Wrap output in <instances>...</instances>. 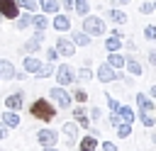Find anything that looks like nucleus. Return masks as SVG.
<instances>
[{
	"label": "nucleus",
	"mask_w": 156,
	"mask_h": 151,
	"mask_svg": "<svg viewBox=\"0 0 156 151\" xmlns=\"http://www.w3.org/2000/svg\"><path fill=\"white\" fill-rule=\"evenodd\" d=\"M71 97H73L76 102H80V105H85V102H88V93H85L83 88H78V85H76V90L71 93Z\"/></svg>",
	"instance_id": "34"
},
{
	"label": "nucleus",
	"mask_w": 156,
	"mask_h": 151,
	"mask_svg": "<svg viewBox=\"0 0 156 151\" xmlns=\"http://www.w3.org/2000/svg\"><path fill=\"white\" fill-rule=\"evenodd\" d=\"M110 124H112V127H117V124H119V117H117V112H112V114H110Z\"/></svg>",
	"instance_id": "43"
},
{
	"label": "nucleus",
	"mask_w": 156,
	"mask_h": 151,
	"mask_svg": "<svg viewBox=\"0 0 156 151\" xmlns=\"http://www.w3.org/2000/svg\"><path fill=\"white\" fill-rule=\"evenodd\" d=\"M73 12H76L78 17H85V15L90 12V2H88V0H73Z\"/></svg>",
	"instance_id": "30"
},
{
	"label": "nucleus",
	"mask_w": 156,
	"mask_h": 151,
	"mask_svg": "<svg viewBox=\"0 0 156 151\" xmlns=\"http://www.w3.org/2000/svg\"><path fill=\"white\" fill-rule=\"evenodd\" d=\"M41 44H44V32H41V29H34V34L24 41L22 51H24V54H37V51L41 49Z\"/></svg>",
	"instance_id": "6"
},
{
	"label": "nucleus",
	"mask_w": 156,
	"mask_h": 151,
	"mask_svg": "<svg viewBox=\"0 0 156 151\" xmlns=\"http://www.w3.org/2000/svg\"><path fill=\"white\" fill-rule=\"evenodd\" d=\"M2 19H5V17H2V15H0V22H2Z\"/></svg>",
	"instance_id": "49"
},
{
	"label": "nucleus",
	"mask_w": 156,
	"mask_h": 151,
	"mask_svg": "<svg viewBox=\"0 0 156 151\" xmlns=\"http://www.w3.org/2000/svg\"><path fill=\"white\" fill-rule=\"evenodd\" d=\"M73 76H76V83H88V80H93V71H90V66H80Z\"/></svg>",
	"instance_id": "28"
},
{
	"label": "nucleus",
	"mask_w": 156,
	"mask_h": 151,
	"mask_svg": "<svg viewBox=\"0 0 156 151\" xmlns=\"http://www.w3.org/2000/svg\"><path fill=\"white\" fill-rule=\"evenodd\" d=\"M17 7L20 10H27V12H37L39 10V2L37 0H17Z\"/></svg>",
	"instance_id": "32"
},
{
	"label": "nucleus",
	"mask_w": 156,
	"mask_h": 151,
	"mask_svg": "<svg viewBox=\"0 0 156 151\" xmlns=\"http://www.w3.org/2000/svg\"><path fill=\"white\" fill-rule=\"evenodd\" d=\"M7 136H10V127H5V124L0 122V141H2V139H7Z\"/></svg>",
	"instance_id": "41"
},
{
	"label": "nucleus",
	"mask_w": 156,
	"mask_h": 151,
	"mask_svg": "<svg viewBox=\"0 0 156 151\" xmlns=\"http://www.w3.org/2000/svg\"><path fill=\"white\" fill-rule=\"evenodd\" d=\"M54 68H56V63H54V61H46V63L39 66V71H37L34 76H37L39 80H41V78H51V76H54Z\"/></svg>",
	"instance_id": "26"
},
{
	"label": "nucleus",
	"mask_w": 156,
	"mask_h": 151,
	"mask_svg": "<svg viewBox=\"0 0 156 151\" xmlns=\"http://www.w3.org/2000/svg\"><path fill=\"white\" fill-rule=\"evenodd\" d=\"M15 27H17L20 32H22V29H27V27H32V12H27V10H24V12H20V15L15 17Z\"/></svg>",
	"instance_id": "24"
},
{
	"label": "nucleus",
	"mask_w": 156,
	"mask_h": 151,
	"mask_svg": "<svg viewBox=\"0 0 156 151\" xmlns=\"http://www.w3.org/2000/svg\"><path fill=\"white\" fill-rule=\"evenodd\" d=\"M139 10H141V15H151L154 12V2H141Z\"/></svg>",
	"instance_id": "39"
},
{
	"label": "nucleus",
	"mask_w": 156,
	"mask_h": 151,
	"mask_svg": "<svg viewBox=\"0 0 156 151\" xmlns=\"http://www.w3.org/2000/svg\"><path fill=\"white\" fill-rule=\"evenodd\" d=\"M144 39L156 41V24H146V27H144Z\"/></svg>",
	"instance_id": "36"
},
{
	"label": "nucleus",
	"mask_w": 156,
	"mask_h": 151,
	"mask_svg": "<svg viewBox=\"0 0 156 151\" xmlns=\"http://www.w3.org/2000/svg\"><path fill=\"white\" fill-rule=\"evenodd\" d=\"M93 76H98L100 83H115V80L122 78V73H119L117 68H112L110 63H100V66H98V73H93Z\"/></svg>",
	"instance_id": "5"
},
{
	"label": "nucleus",
	"mask_w": 156,
	"mask_h": 151,
	"mask_svg": "<svg viewBox=\"0 0 156 151\" xmlns=\"http://www.w3.org/2000/svg\"><path fill=\"white\" fill-rule=\"evenodd\" d=\"M134 97H136V107H139V112H154V100H151L149 95L136 93Z\"/></svg>",
	"instance_id": "20"
},
{
	"label": "nucleus",
	"mask_w": 156,
	"mask_h": 151,
	"mask_svg": "<svg viewBox=\"0 0 156 151\" xmlns=\"http://www.w3.org/2000/svg\"><path fill=\"white\" fill-rule=\"evenodd\" d=\"M39 2V10L44 15H56L58 12V0H37Z\"/></svg>",
	"instance_id": "25"
},
{
	"label": "nucleus",
	"mask_w": 156,
	"mask_h": 151,
	"mask_svg": "<svg viewBox=\"0 0 156 151\" xmlns=\"http://www.w3.org/2000/svg\"><path fill=\"white\" fill-rule=\"evenodd\" d=\"M115 129H117V136L119 139H129L132 136V124H127V122H119Z\"/></svg>",
	"instance_id": "31"
},
{
	"label": "nucleus",
	"mask_w": 156,
	"mask_h": 151,
	"mask_svg": "<svg viewBox=\"0 0 156 151\" xmlns=\"http://www.w3.org/2000/svg\"><path fill=\"white\" fill-rule=\"evenodd\" d=\"M107 17H110L115 24H119V27H122V24H127V19H129V17H127V12H124V10H119V7L107 10Z\"/></svg>",
	"instance_id": "22"
},
{
	"label": "nucleus",
	"mask_w": 156,
	"mask_h": 151,
	"mask_svg": "<svg viewBox=\"0 0 156 151\" xmlns=\"http://www.w3.org/2000/svg\"><path fill=\"white\" fill-rule=\"evenodd\" d=\"M32 27H34V29H41V32H44V29L49 27V17H46L44 12H41V15L32 12Z\"/></svg>",
	"instance_id": "27"
},
{
	"label": "nucleus",
	"mask_w": 156,
	"mask_h": 151,
	"mask_svg": "<svg viewBox=\"0 0 156 151\" xmlns=\"http://www.w3.org/2000/svg\"><path fill=\"white\" fill-rule=\"evenodd\" d=\"M136 117H139V119H141V124H144V127H146V129H151V127H154V124H156V117H154V114H151V112H139V114H136Z\"/></svg>",
	"instance_id": "33"
},
{
	"label": "nucleus",
	"mask_w": 156,
	"mask_h": 151,
	"mask_svg": "<svg viewBox=\"0 0 156 151\" xmlns=\"http://www.w3.org/2000/svg\"><path fill=\"white\" fill-rule=\"evenodd\" d=\"M54 49L58 51V56H66V58L76 56V46H73V41H71L68 37H58L56 44H54Z\"/></svg>",
	"instance_id": "8"
},
{
	"label": "nucleus",
	"mask_w": 156,
	"mask_h": 151,
	"mask_svg": "<svg viewBox=\"0 0 156 151\" xmlns=\"http://www.w3.org/2000/svg\"><path fill=\"white\" fill-rule=\"evenodd\" d=\"M58 5H61L63 10H73V0H58Z\"/></svg>",
	"instance_id": "42"
},
{
	"label": "nucleus",
	"mask_w": 156,
	"mask_h": 151,
	"mask_svg": "<svg viewBox=\"0 0 156 151\" xmlns=\"http://www.w3.org/2000/svg\"><path fill=\"white\" fill-rule=\"evenodd\" d=\"M83 32L90 34V37H102V34H107V24H105L102 17L88 12V15L83 17Z\"/></svg>",
	"instance_id": "3"
},
{
	"label": "nucleus",
	"mask_w": 156,
	"mask_h": 151,
	"mask_svg": "<svg viewBox=\"0 0 156 151\" xmlns=\"http://www.w3.org/2000/svg\"><path fill=\"white\" fill-rule=\"evenodd\" d=\"M105 97H107V107H110V112H117V107H119L117 97H115L112 93H105Z\"/></svg>",
	"instance_id": "37"
},
{
	"label": "nucleus",
	"mask_w": 156,
	"mask_h": 151,
	"mask_svg": "<svg viewBox=\"0 0 156 151\" xmlns=\"http://www.w3.org/2000/svg\"><path fill=\"white\" fill-rule=\"evenodd\" d=\"M22 105H24V93H22V90H20V93H10V95L5 97V107H7V110L20 112Z\"/></svg>",
	"instance_id": "11"
},
{
	"label": "nucleus",
	"mask_w": 156,
	"mask_h": 151,
	"mask_svg": "<svg viewBox=\"0 0 156 151\" xmlns=\"http://www.w3.org/2000/svg\"><path fill=\"white\" fill-rule=\"evenodd\" d=\"M154 12H156V2H154Z\"/></svg>",
	"instance_id": "50"
},
{
	"label": "nucleus",
	"mask_w": 156,
	"mask_h": 151,
	"mask_svg": "<svg viewBox=\"0 0 156 151\" xmlns=\"http://www.w3.org/2000/svg\"><path fill=\"white\" fill-rule=\"evenodd\" d=\"M88 117H90V122H98V119L102 117V107H98V105H93V107L88 110Z\"/></svg>",
	"instance_id": "35"
},
{
	"label": "nucleus",
	"mask_w": 156,
	"mask_h": 151,
	"mask_svg": "<svg viewBox=\"0 0 156 151\" xmlns=\"http://www.w3.org/2000/svg\"><path fill=\"white\" fill-rule=\"evenodd\" d=\"M76 71H73V66H68V63H58L56 68H54V78H56V85H73L76 83V76H73Z\"/></svg>",
	"instance_id": "4"
},
{
	"label": "nucleus",
	"mask_w": 156,
	"mask_h": 151,
	"mask_svg": "<svg viewBox=\"0 0 156 151\" xmlns=\"http://www.w3.org/2000/svg\"><path fill=\"white\" fill-rule=\"evenodd\" d=\"M149 95H154V100H156V83L151 85V90H149Z\"/></svg>",
	"instance_id": "46"
},
{
	"label": "nucleus",
	"mask_w": 156,
	"mask_h": 151,
	"mask_svg": "<svg viewBox=\"0 0 156 151\" xmlns=\"http://www.w3.org/2000/svg\"><path fill=\"white\" fill-rule=\"evenodd\" d=\"M37 141H39V146H56L58 144V132L56 129H39L37 132Z\"/></svg>",
	"instance_id": "7"
},
{
	"label": "nucleus",
	"mask_w": 156,
	"mask_h": 151,
	"mask_svg": "<svg viewBox=\"0 0 156 151\" xmlns=\"http://www.w3.org/2000/svg\"><path fill=\"white\" fill-rule=\"evenodd\" d=\"M78 129H80V127H78L76 122H66V124L61 127V132L68 136V144H73V141H76V134H78Z\"/></svg>",
	"instance_id": "29"
},
{
	"label": "nucleus",
	"mask_w": 156,
	"mask_h": 151,
	"mask_svg": "<svg viewBox=\"0 0 156 151\" xmlns=\"http://www.w3.org/2000/svg\"><path fill=\"white\" fill-rule=\"evenodd\" d=\"M154 112H156V100H154Z\"/></svg>",
	"instance_id": "48"
},
{
	"label": "nucleus",
	"mask_w": 156,
	"mask_h": 151,
	"mask_svg": "<svg viewBox=\"0 0 156 151\" xmlns=\"http://www.w3.org/2000/svg\"><path fill=\"white\" fill-rule=\"evenodd\" d=\"M29 114L34 119H41V122H51L56 117V107L46 100V97H37L32 105H29Z\"/></svg>",
	"instance_id": "1"
},
{
	"label": "nucleus",
	"mask_w": 156,
	"mask_h": 151,
	"mask_svg": "<svg viewBox=\"0 0 156 151\" xmlns=\"http://www.w3.org/2000/svg\"><path fill=\"white\" fill-rule=\"evenodd\" d=\"M73 122H76L80 129H88V127H90V117H88V110H85L80 102H78V107L73 110Z\"/></svg>",
	"instance_id": "12"
},
{
	"label": "nucleus",
	"mask_w": 156,
	"mask_h": 151,
	"mask_svg": "<svg viewBox=\"0 0 156 151\" xmlns=\"http://www.w3.org/2000/svg\"><path fill=\"white\" fill-rule=\"evenodd\" d=\"M0 15L5 19H15L20 15V7H17V0H0Z\"/></svg>",
	"instance_id": "10"
},
{
	"label": "nucleus",
	"mask_w": 156,
	"mask_h": 151,
	"mask_svg": "<svg viewBox=\"0 0 156 151\" xmlns=\"http://www.w3.org/2000/svg\"><path fill=\"white\" fill-rule=\"evenodd\" d=\"M78 151H98V136L88 132V134L78 141Z\"/></svg>",
	"instance_id": "15"
},
{
	"label": "nucleus",
	"mask_w": 156,
	"mask_h": 151,
	"mask_svg": "<svg viewBox=\"0 0 156 151\" xmlns=\"http://www.w3.org/2000/svg\"><path fill=\"white\" fill-rule=\"evenodd\" d=\"M56 58H58V51L51 46V49H46V61H54L56 63Z\"/></svg>",
	"instance_id": "40"
},
{
	"label": "nucleus",
	"mask_w": 156,
	"mask_h": 151,
	"mask_svg": "<svg viewBox=\"0 0 156 151\" xmlns=\"http://www.w3.org/2000/svg\"><path fill=\"white\" fill-rule=\"evenodd\" d=\"M127 2H132V0H115V5H119V7H122V5H127Z\"/></svg>",
	"instance_id": "47"
},
{
	"label": "nucleus",
	"mask_w": 156,
	"mask_h": 151,
	"mask_svg": "<svg viewBox=\"0 0 156 151\" xmlns=\"http://www.w3.org/2000/svg\"><path fill=\"white\" fill-rule=\"evenodd\" d=\"M124 68H127V73H129V76L141 78V63H139L134 56H124Z\"/></svg>",
	"instance_id": "17"
},
{
	"label": "nucleus",
	"mask_w": 156,
	"mask_h": 151,
	"mask_svg": "<svg viewBox=\"0 0 156 151\" xmlns=\"http://www.w3.org/2000/svg\"><path fill=\"white\" fill-rule=\"evenodd\" d=\"M46 95H49L46 100H49L56 110H68V107L73 105V97H71V93H68L63 85H54V88H49Z\"/></svg>",
	"instance_id": "2"
},
{
	"label": "nucleus",
	"mask_w": 156,
	"mask_h": 151,
	"mask_svg": "<svg viewBox=\"0 0 156 151\" xmlns=\"http://www.w3.org/2000/svg\"><path fill=\"white\" fill-rule=\"evenodd\" d=\"M15 66H12V61H7V58H0V80H12L15 78Z\"/></svg>",
	"instance_id": "18"
},
{
	"label": "nucleus",
	"mask_w": 156,
	"mask_h": 151,
	"mask_svg": "<svg viewBox=\"0 0 156 151\" xmlns=\"http://www.w3.org/2000/svg\"><path fill=\"white\" fill-rule=\"evenodd\" d=\"M0 151H2V146H0Z\"/></svg>",
	"instance_id": "51"
},
{
	"label": "nucleus",
	"mask_w": 156,
	"mask_h": 151,
	"mask_svg": "<svg viewBox=\"0 0 156 151\" xmlns=\"http://www.w3.org/2000/svg\"><path fill=\"white\" fill-rule=\"evenodd\" d=\"M117 117H119V122H127V124H132V122L136 119V112H134L129 105H119V107H117Z\"/></svg>",
	"instance_id": "21"
},
{
	"label": "nucleus",
	"mask_w": 156,
	"mask_h": 151,
	"mask_svg": "<svg viewBox=\"0 0 156 151\" xmlns=\"http://www.w3.org/2000/svg\"><path fill=\"white\" fill-rule=\"evenodd\" d=\"M107 63H110L112 68L122 71V68H124V54H119V51H107Z\"/></svg>",
	"instance_id": "23"
},
{
	"label": "nucleus",
	"mask_w": 156,
	"mask_h": 151,
	"mask_svg": "<svg viewBox=\"0 0 156 151\" xmlns=\"http://www.w3.org/2000/svg\"><path fill=\"white\" fill-rule=\"evenodd\" d=\"M68 39L73 41V46H76V49H83V46H90V41H93V37H90V34H85L83 29H80V32H73V34H71Z\"/></svg>",
	"instance_id": "14"
},
{
	"label": "nucleus",
	"mask_w": 156,
	"mask_h": 151,
	"mask_svg": "<svg viewBox=\"0 0 156 151\" xmlns=\"http://www.w3.org/2000/svg\"><path fill=\"white\" fill-rule=\"evenodd\" d=\"M100 149H102V151H119L115 141H102V144H100Z\"/></svg>",
	"instance_id": "38"
},
{
	"label": "nucleus",
	"mask_w": 156,
	"mask_h": 151,
	"mask_svg": "<svg viewBox=\"0 0 156 151\" xmlns=\"http://www.w3.org/2000/svg\"><path fill=\"white\" fill-rule=\"evenodd\" d=\"M41 151H58L56 146H41Z\"/></svg>",
	"instance_id": "45"
},
{
	"label": "nucleus",
	"mask_w": 156,
	"mask_h": 151,
	"mask_svg": "<svg viewBox=\"0 0 156 151\" xmlns=\"http://www.w3.org/2000/svg\"><path fill=\"white\" fill-rule=\"evenodd\" d=\"M149 63H151V66H154V68H156V51H154V49H151V51H149Z\"/></svg>",
	"instance_id": "44"
},
{
	"label": "nucleus",
	"mask_w": 156,
	"mask_h": 151,
	"mask_svg": "<svg viewBox=\"0 0 156 151\" xmlns=\"http://www.w3.org/2000/svg\"><path fill=\"white\" fill-rule=\"evenodd\" d=\"M39 66H41V61H39L37 56H32V54L22 58V71H24V73H37Z\"/></svg>",
	"instance_id": "19"
},
{
	"label": "nucleus",
	"mask_w": 156,
	"mask_h": 151,
	"mask_svg": "<svg viewBox=\"0 0 156 151\" xmlns=\"http://www.w3.org/2000/svg\"><path fill=\"white\" fill-rule=\"evenodd\" d=\"M122 39H124V34H122V29H112L110 32V37L105 39V49L107 51H122Z\"/></svg>",
	"instance_id": "9"
},
{
	"label": "nucleus",
	"mask_w": 156,
	"mask_h": 151,
	"mask_svg": "<svg viewBox=\"0 0 156 151\" xmlns=\"http://www.w3.org/2000/svg\"><path fill=\"white\" fill-rule=\"evenodd\" d=\"M0 122H2L5 127H10V129H17V127H20V112L5 107V112L0 114Z\"/></svg>",
	"instance_id": "13"
},
{
	"label": "nucleus",
	"mask_w": 156,
	"mask_h": 151,
	"mask_svg": "<svg viewBox=\"0 0 156 151\" xmlns=\"http://www.w3.org/2000/svg\"><path fill=\"white\" fill-rule=\"evenodd\" d=\"M51 27H54L56 32H68V29H71V17H68V15H58V12H56V17L51 19Z\"/></svg>",
	"instance_id": "16"
}]
</instances>
